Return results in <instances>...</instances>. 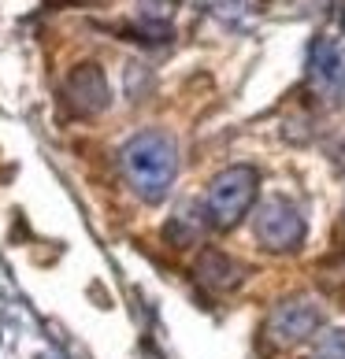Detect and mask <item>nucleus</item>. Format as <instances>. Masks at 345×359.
<instances>
[{"label":"nucleus","instance_id":"obj_5","mask_svg":"<svg viewBox=\"0 0 345 359\" xmlns=\"http://www.w3.org/2000/svg\"><path fill=\"white\" fill-rule=\"evenodd\" d=\"M67 100H71V108L78 115H97L104 104H108V82H104L100 67L86 63V67L71 71V78H67Z\"/></svg>","mask_w":345,"mask_h":359},{"label":"nucleus","instance_id":"obj_1","mask_svg":"<svg viewBox=\"0 0 345 359\" xmlns=\"http://www.w3.org/2000/svg\"><path fill=\"white\" fill-rule=\"evenodd\" d=\"M123 170L126 182L145 204H160L171 182L178 170V156H175V141L160 130H145L123 149Z\"/></svg>","mask_w":345,"mask_h":359},{"label":"nucleus","instance_id":"obj_4","mask_svg":"<svg viewBox=\"0 0 345 359\" xmlns=\"http://www.w3.org/2000/svg\"><path fill=\"white\" fill-rule=\"evenodd\" d=\"M268 337L275 344H301L320 330V308L312 300H282L275 304V311L268 315Z\"/></svg>","mask_w":345,"mask_h":359},{"label":"nucleus","instance_id":"obj_2","mask_svg":"<svg viewBox=\"0 0 345 359\" xmlns=\"http://www.w3.org/2000/svg\"><path fill=\"white\" fill-rule=\"evenodd\" d=\"M256 185H260V175L245 163L227 167L223 175H216V182L208 185V215H211V222L223 226V230L237 226L242 215H249V208H253V201H256Z\"/></svg>","mask_w":345,"mask_h":359},{"label":"nucleus","instance_id":"obj_9","mask_svg":"<svg viewBox=\"0 0 345 359\" xmlns=\"http://www.w3.org/2000/svg\"><path fill=\"white\" fill-rule=\"evenodd\" d=\"M338 159H341V163H345V149H341V156H338Z\"/></svg>","mask_w":345,"mask_h":359},{"label":"nucleus","instance_id":"obj_8","mask_svg":"<svg viewBox=\"0 0 345 359\" xmlns=\"http://www.w3.org/2000/svg\"><path fill=\"white\" fill-rule=\"evenodd\" d=\"M312 359H345V330H327V334L315 341Z\"/></svg>","mask_w":345,"mask_h":359},{"label":"nucleus","instance_id":"obj_6","mask_svg":"<svg viewBox=\"0 0 345 359\" xmlns=\"http://www.w3.org/2000/svg\"><path fill=\"white\" fill-rule=\"evenodd\" d=\"M308 63H312V78L323 89L338 86L341 78H345V60H341V52L330 45V41H315L312 52H308Z\"/></svg>","mask_w":345,"mask_h":359},{"label":"nucleus","instance_id":"obj_3","mask_svg":"<svg viewBox=\"0 0 345 359\" xmlns=\"http://www.w3.org/2000/svg\"><path fill=\"white\" fill-rule=\"evenodd\" d=\"M253 233L271 252H294L304 241V215L289 201H282V196H271V201H263L256 208Z\"/></svg>","mask_w":345,"mask_h":359},{"label":"nucleus","instance_id":"obj_7","mask_svg":"<svg viewBox=\"0 0 345 359\" xmlns=\"http://www.w3.org/2000/svg\"><path fill=\"white\" fill-rule=\"evenodd\" d=\"M197 274H201V282L211 285V289H230V285H237V278H242L237 274V263L227 259L223 252H204Z\"/></svg>","mask_w":345,"mask_h":359}]
</instances>
